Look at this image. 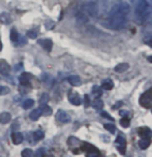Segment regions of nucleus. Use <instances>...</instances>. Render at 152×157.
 <instances>
[{"mask_svg":"<svg viewBox=\"0 0 152 157\" xmlns=\"http://www.w3.org/2000/svg\"><path fill=\"white\" fill-rule=\"evenodd\" d=\"M131 6L127 2L120 1L111 8L108 15V23L114 30H120L128 21Z\"/></svg>","mask_w":152,"mask_h":157,"instance_id":"obj_1","label":"nucleus"},{"mask_svg":"<svg viewBox=\"0 0 152 157\" xmlns=\"http://www.w3.org/2000/svg\"><path fill=\"white\" fill-rule=\"evenodd\" d=\"M137 22L140 24H143L147 22L151 16V5L148 2V0H138L136 8H134Z\"/></svg>","mask_w":152,"mask_h":157,"instance_id":"obj_2","label":"nucleus"},{"mask_svg":"<svg viewBox=\"0 0 152 157\" xmlns=\"http://www.w3.org/2000/svg\"><path fill=\"white\" fill-rule=\"evenodd\" d=\"M83 12L86 13L87 16L92 17V18H96L98 16V13H99V8H98V5L93 1H90L88 3H86L83 6Z\"/></svg>","mask_w":152,"mask_h":157,"instance_id":"obj_3","label":"nucleus"},{"mask_svg":"<svg viewBox=\"0 0 152 157\" xmlns=\"http://www.w3.org/2000/svg\"><path fill=\"white\" fill-rule=\"evenodd\" d=\"M140 105L145 109L152 108V89L146 91L140 97Z\"/></svg>","mask_w":152,"mask_h":157,"instance_id":"obj_4","label":"nucleus"},{"mask_svg":"<svg viewBox=\"0 0 152 157\" xmlns=\"http://www.w3.org/2000/svg\"><path fill=\"white\" fill-rule=\"evenodd\" d=\"M82 150L87 154V157H97L99 156V150L93 145L84 143L82 145Z\"/></svg>","mask_w":152,"mask_h":157,"instance_id":"obj_5","label":"nucleus"},{"mask_svg":"<svg viewBox=\"0 0 152 157\" xmlns=\"http://www.w3.org/2000/svg\"><path fill=\"white\" fill-rule=\"evenodd\" d=\"M115 146L118 149V151L122 154V155H125V151H126V140L125 136L123 133H119L115 141Z\"/></svg>","mask_w":152,"mask_h":157,"instance_id":"obj_6","label":"nucleus"},{"mask_svg":"<svg viewBox=\"0 0 152 157\" xmlns=\"http://www.w3.org/2000/svg\"><path fill=\"white\" fill-rule=\"evenodd\" d=\"M68 100L72 105H77V106L82 103V99H81L80 95H79L76 91H69L68 92Z\"/></svg>","mask_w":152,"mask_h":157,"instance_id":"obj_7","label":"nucleus"},{"mask_svg":"<svg viewBox=\"0 0 152 157\" xmlns=\"http://www.w3.org/2000/svg\"><path fill=\"white\" fill-rule=\"evenodd\" d=\"M138 134L141 136V139H151L152 137V130L147 126L138 128Z\"/></svg>","mask_w":152,"mask_h":157,"instance_id":"obj_8","label":"nucleus"},{"mask_svg":"<svg viewBox=\"0 0 152 157\" xmlns=\"http://www.w3.org/2000/svg\"><path fill=\"white\" fill-rule=\"evenodd\" d=\"M56 120L61 123H68L70 122V116L66 112L64 111H58L57 114H56Z\"/></svg>","mask_w":152,"mask_h":157,"instance_id":"obj_9","label":"nucleus"},{"mask_svg":"<svg viewBox=\"0 0 152 157\" xmlns=\"http://www.w3.org/2000/svg\"><path fill=\"white\" fill-rule=\"evenodd\" d=\"M10 67L8 65V63L5 60H0V74H1V75L7 77L10 75Z\"/></svg>","mask_w":152,"mask_h":157,"instance_id":"obj_10","label":"nucleus"},{"mask_svg":"<svg viewBox=\"0 0 152 157\" xmlns=\"http://www.w3.org/2000/svg\"><path fill=\"white\" fill-rule=\"evenodd\" d=\"M76 19H77V21L81 24H84L88 22V16H87L82 10H78V12L76 13Z\"/></svg>","mask_w":152,"mask_h":157,"instance_id":"obj_11","label":"nucleus"},{"mask_svg":"<svg viewBox=\"0 0 152 157\" xmlns=\"http://www.w3.org/2000/svg\"><path fill=\"white\" fill-rule=\"evenodd\" d=\"M38 44H41V47H43L47 52H50L51 50H52L53 43H52V40H51V39H49V38L41 39V40L38 41Z\"/></svg>","mask_w":152,"mask_h":157,"instance_id":"obj_12","label":"nucleus"},{"mask_svg":"<svg viewBox=\"0 0 152 157\" xmlns=\"http://www.w3.org/2000/svg\"><path fill=\"white\" fill-rule=\"evenodd\" d=\"M30 75H28V74H23L19 78V82L20 84H21L22 86H25V87H27V86H29L30 85Z\"/></svg>","mask_w":152,"mask_h":157,"instance_id":"obj_13","label":"nucleus"},{"mask_svg":"<svg viewBox=\"0 0 152 157\" xmlns=\"http://www.w3.org/2000/svg\"><path fill=\"white\" fill-rule=\"evenodd\" d=\"M114 87V83L111 78H105V80L101 82V88L105 89V90H111Z\"/></svg>","mask_w":152,"mask_h":157,"instance_id":"obj_14","label":"nucleus"},{"mask_svg":"<svg viewBox=\"0 0 152 157\" xmlns=\"http://www.w3.org/2000/svg\"><path fill=\"white\" fill-rule=\"evenodd\" d=\"M12 140H13V143L15 145H19L23 142L24 136H23V134L20 133V132H14L12 134Z\"/></svg>","mask_w":152,"mask_h":157,"instance_id":"obj_15","label":"nucleus"},{"mask_svg":"<svg viewBox=\"0 0 152 157\" xmlns=\"http://www.w3.org/2000/svg\"><path fill=\"white\" fill-rule=\"evenodd\" d=\"M67 81H68V83L70 84L72 86H80L81 84H82V81H81L80 77H78V75H72V77H69L67 78Z\"/></svg>","mask_w":152,"mask_h":157,"instance_id":"obj_16","label":"nucleus"},{"mask_svg":"<svg viewBox=\"0 0 152 157\" xmlns=\"http://www.w3.org/2000/svg\"><path fill=\"white\" fill-rule=\"evenodd\" d=\"M10 119H12V116L7 112H3L0 114V124H7L10 121Z\"/></svg>","mask_w":152,"mask_h":157,"instance_id":"obj_17","label":"nucleus"},{"mask_svg":"<svg viewBox=\"0 0 152 157\" xmlns=\"http://www.w3.org/2000/svg\"><path fill=\"white\" fill-rule=\"evenodd\" d=\"M128 67L129 65L127 63H124V62H122V63H120V64H118L117 66H115V68H114V71H116V72H124L126 71L128 69Z\"/></svg>","mask_w":152,"mask_h":157,"instance_id":"obj_18","label":"nucleus"},{"mask_svg":"<svg viewBox=\"0 0 152 157\" xmlns=\"http://www.w3.org/2000/svg\"><path fill=\"white\" fill-rule=\"evenodd\" d=\"M151 144V139H141L139 142V147L141 149H147Z\"/></svg>","mask_w":152,"mask_h":157,"instance_id":"obj_19","label":"nucleus"},{"mask_svg":"<svg viewBox=\"0 0 152 157\" xmlns=\"http://www.w3.org/2000/svg\"><path fill=\"white\" fill-rule=\"evenodd\" d=\"M0 22L3 24H10L12 22V18L7 13H2L0 15Z\"/></svg>","mask_w":152,"mask_h":157,"instance_id":"obj_20","label":"nucleus"},{"mask_svg":"<svg viewBox=\"0 0 152 157\" xmlns=\"http://www.w3.org/2000/svg\"><path fill=\"white\" fill-rule=\"evenodd\" d=\"M91 93L96 98H98L101 96V94H103V89H101V87H99V86H93L91 89Z\"/></svg>","mask_w":152,"mask_h":157,"instance_id":"obj_21","label":"nucleus"},{"mask_svg":"<svg viewBox=\"0 0 152 157\" xmlns=\"http://www.w3.org/2000/svg\"><path fill=\"white\" fill-rule=\"evenodd\" d=\"M41 116V109H35L34 111H32L31 113H30V118L33 120V121H36V120H38V118Z\"/></svg>","mask_w":152,"mask_h":157,"instance_id":"obj_22","label":"nucleus"},{"mask_svg":"<svg viewBox=\"0 0 152 157\" xmlns=\"http://www.w3.org/2000/svg\"><path fill=\"white\" fill-rule=\"evenodd\" d=\"M44 136H45V134L41 130H37V131H35V132L32 133V137H33V141L34 142L41 141V140L44 139Z\"/></svg>","mask_w":152,"mask_h":157,"instance_id":"obj_23","label":"nucleus"},{"mask_svg":"<svg viewBox=\"0 0 152 157\" xmlns=\"http://www.w3.org/2000/svg\"><path fill=\"white\" fill-rule=\"evenodd\" d=\"M41 81H43L47 86H51L52 85V82H53V78L50 75L44 74L43 75H41Z\"/></svg>","mask_w":152,"mask_h":157,"instance_id":"obj_24","label":"nucleus"},{"mask_svg":"<svg viewBox=\"0 0 152 157\" xmlns=\"http://www.w3.org/2000/svg\"><path fill=\"white\" fill-rule=\"evenodd\" d=\"M92 105H93V108L95 109V110L101 111L103 108V100L99 99V98H96V99L93 101V103H92Z\"/></svg>","mask_w":152,"mask_h":157,"instance_id":"obj_25","label":"nucleus"},{"mask_svg":"<svg viewBox=\"0 0 152 157\" xmlns=\"http://www.w3.org/2000/svg\"><path fill=\"white\" fill-rule=\"evenodd\" d=\"M41 114L45 115V116H50L52 114V109L50 106H48L47 105H43L41 106Z\"/></svg>","mask_w":152,"mask_h":157,"instance_id":"obj_26","label":"nucleus"},{"mask_svg":"<svg viewBox=\"0 0 152 157\" xmlns=\"http://www.w3.org/2000/svg\"><path fill=\"white\" fill-rule=\"evenodd\" d=\"M19 38H20V34L18 33V31H17L16 29H13L12 31H10V39H12V41L18 43Z\"/></svg>","mask_w":152,"mask_h":157,"instance_id":"obj_27","label":"nucleus"},{"mask_svg":"<svg viewBox=\"0 0 152 157\" xmlns=\"http://www.w3.org/2000/svg\"><path fill=\"white\" fill-rule=\"evenodd\" d=\"M49 100H50V96H49V94H48V93H43V94H41V98H39V103H41V105H47Z\"/></svg>","mask_w":152,"mask_h":157,"instance_id":"obj_28","label":"nucleus"},{"mask_svg":"<svg viewBox=\"0 0 152 157\" xmlns=\"http://www.w3.org/2000/svg\"><path fill=\"white\" fill-rule=\"evenodd\" d=\"M33 105H34V100L33 99H26L23 102V108L25 110H28V109L32 108Z\"/></svg>","mask_w":152,"mask_h":157,"instance_id":"obj_29","label":"nucleus"},{"mask_svg":"<svg viewBox=\"0 0 152 157\" xmlns=\"http://www.w3.org/2000/svg\"><path fill=\"white\" fill-rule=\"evenodd\" d=\"M34 153L31 149H24L22 151V157H33Z\"/></svg>","mask_w":152,"mask_h":157,"instance_id":"obj_30","label":"nucleus"},{"mask_svg":"<svg viewBox=\"0 0 152 157\" xmlns=\"http://www.w3.org/2000/svg\"><path fill=\"white\" fill-rule=\"evenodd\" d=\"M129 123H131V121H129V119L127 117H122V119L120 120V124L121 126H123V127H128L129 126Z\"/></svg>","mask_w":152,"mask_h":157,"instance_id":"obj_31","label":"nucleus"},{"mask_svg":"<svg viewBox=\"0 0 152 157\" xmlns=\"http://www.w3.org/2000/svg\"><path fill=\"white\" fill-rule=\"evenodd\" d=\"M37 35H38V33H37V31H35V30H28L27 31V36L29 38L34 39L37 37Z\"/></svg>","mask_w":152,"mask_h":157,"instance_id":"obj_32","label":"nucleus"},{"mask_svg":"<svg viewBox=\"0 0 152 157\" xmlns=\"http://www.w3.org/2000/svg\"><path fill=\"white\" fill-rule=\"evenodd\" d=\"M10 93V88L5 86H0V96H3V95H6Z\"/></svg>","mask_w":152,"mask_h":157,"instance_id":"obj_33","label":"nucleus"},{"mask_svg":"<svg viewBox=\"0 0 152 157\" xmlns=\"http://www.w3.org/2000/svg\"><path fill=\"white\" fill-rule=\"evenodd\" d=\"M105 128L111 133H114L116 131V126L113 124H105Z\"/></svg>","mask_w":152,"mask_h":157,"instance_id":"obj_34","label":"nucleus"},{"mask_svg":"<svg viewBox=\"0 0 152 157\" xmlns=\"http://www.w3.org/2000/svg\"><path fill=\"white\" fill-rule=\"evenodd\" d=\"M45 27H46L47 30H52L55 27V23L53 21H47L45 23Z\"/></svg>","mask_w":152,"mask_h":157,"instance_id":"obj_35","label":"nucleus"},{"mask_svg":"<svg viewBox=\"0 0 152 157\" xmlns=\"http://www.w3.org/2000/svg\"><path fill=\"white\" fill-rule=\"evenodd\" d=\"M144 43L147 44L148 46H150L152 48V36L151 35H146L144 38Z\"/></svg>","mask_w":152,"mask_h":157,"instance_id":"obj_36","label":"nucleus"},{"mask_svg":"<svg viewBox=\"0 0 152 157\" xmlns=\"http://www.w3.org/2000/svg\"><path fill=\"white\" fill-rule=\"evenodd\" d=\"M44 152H45L44 149H38L37 151H36V153H34V156L35 157H43Z\"/></svg>","mask_w":152,"mask_h":157,"instance_id":"obj_37","label":"nucleus"},{"mask_svg":"<svg viewBox=\"0 0 152 157\" xmlns=\"http://www.w3.org/2000/svg\"><path fill=\"white\" fill-rule=\"evenodd\" d=\"M101 116H103V118H107V119H109V120H114L113 118L107 113V112H101Z\"/></svg>","mask_w":152,"mask_h":157,"instance_id":"obj_38","label":"nucleus"},{"mask_svg":"<svg viewBox=\"0 0 152 157\" xmlns=\"http://www.w3.org/2000/svg\"><path fill=\"white\" fill-rule=\"evenodd\" d=\"M84 99H85V106H89V105H90V99H89V96L88 95H85L84 96Z\"/></svg>","mask_w":152,"mask_h":157,"instance_id":"obj_39","label":"nucleus"},{"mask_svg":"<svg viewBox=\"0 0 152 157\" xmlns=\"http://www.w3.org/2000/svg\"><path fill=\"white\" fill-rule=\"evenodd\" d=\"M119 114H120V116H121V117H127L128 112H127V111H120V112H119Z\"/></svg>","mask_w":152,"mask_h":157,"instance_id":"obj_40","label":"nucleus"},{"mask_svg":"<svg viewBox=\"0 0 152 157\" xmlns=\"http://www.w3.org/2000/svg\"><path fill=\"white\" fill-rule=\"evenodd\" d=\"M119 105H122V102H117V105H114V106H113V109H117Z\"/></svg>","mask_w":152,"mask_h":157,"instance_id":"obj_41","label":"nucleus"},{"mask_svg":"<svg viewBox=\"0 0 152 157\" xmlns=\"http://www.w3.org/2000/svg\"><path fill=\"white\" fill-rule=\"evenodd\" d=\"M148 61H149V62H150V63H152V56H148Z\"/></svg>","mask_w":152,"mask_h":157,"instance_id":"obj_42","label":"nucleus"},{"mask_svg":"<svg viewBox=\"0 0 152 157\" xmlns=\"http://www.w3.org/2000/svg\"><path fill=\"white\" fill-rule=\"evenodd\" d=\"M1 49H2V44H1V41H0V51H1Z\"/></svg>","mask_w":152,"mask_h":157,"instance_id":"obj_43","label":"nucleus"},{"mask_svg":"<svg viewBox=\"0 0 152 157\" xmlns=\"http://www.w3.org/2000/svg\"><path fill=\"white\" fill-rule=\"evenodd\" d=\"M148 2H149V3H150V5H152V0H149Z\"/></svg>","mask_w":152,"mask_h":157,"instance_id":"obj_44","label":"nucleus"},{"mask_svg":"<svg viewBox=\"0 0 152 157\" xmlns=\"http://www.w3.org/2000/svg\"><path fill=\"white\" fill-rule=\"evenodd\" d=\"M97 157H100V156H97Z\"/></svg>","mask_w":152,"mask_h":157,"instance_id":"obj_45","label":"nucleus"}]
</instances>
